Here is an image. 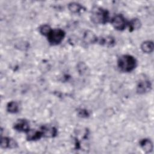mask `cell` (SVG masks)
<instances>
[{
	"label": "cell",
	"instance_id": "1",
	"mask_svg": "<svg viewBox=\"0 0 154 154\" xmlns=\"http://www.w3.org/2000/svg\"><path fill=\"white\" fill-rule=\"evenodd\" d=\"M117 66L122 72H130L136 67L137 60L132 55H123L119 58Z\"/></svg>",
	"mask_w": 154,
	"mask_h": 154
},
{
	"label": "cell",
	"instance_id": "2",
	"mask_svg": "<svg viewBox=\"0 0 154 154\" xmlns=\"http://www.w3.org/2000/svg\"><path fill=\"white\" fill-rule=\"evenodd\" d=\"M109 13L108 11L100 7L96 8L93 10L91 19V20L97 24H105L109 20Z\"/></svg>",
	"mask_w": 154,
	"mask_h": 154
},
{
	"label": "cell",
	"instance_id": "3",
	"mask_svg": "<svg viewBox=\"0 0 154 154\" xmlns=\"http://www.w3.org/2000/svg\"><path fill=\"white\" fill-rule=\"evenodd\" d=\"M65 37V32L61 29H52L48 35V40L52 45H57L60 44Z\"/></svg>",
	"mask_w": 154,
	"mask_h": 154
},
{
	"label": "cell",
	"instance_id": "4",
	"mask_svg": "<svg viewBox=\"0 0 154 154\" xmlns=\"http://www.w3.org/2000/svg\"><path fill=\"white\" fill-rule=\"evenodd\" d=\"M111 24L113 27L119 31H122L125 29L128 22L122 14H117L111 19Z\"/></svg>",
	"mask_w": 154,
	"mask_h": 154
},
{
	"label": "cell",
	"instance_id": "5",
	"mask_svg": "<svg viewBox=\"0 0 154 154\" xmlns=\"http://www.w3.org/2000/svg\"><path fill=\"white\" fill-rule=\"evenodd\" d=\"M14 129L19 132H28L29 131V123L27 120L24 119L19 120L14 126Z\"/></svg>",
	"mask_w": 154,
	"mask_h": 154
},
{
	"label": "cell",
	"instance_id": "6",
	"mask_svg": "<svg viewBox=\"0 0 154 154\" xmlns=\"http://www.w3.org/2000/svg\"><path fill=\"white\" fill-rule=\"evenodd\" d=\"M152 88V85L149 81H143L139 82L137 87V91L139 94H144L149 92Z\"/></svg>",
	"mask_w": 154,
	"mask_h": 154
},
{
	"label": "cell",
	"instance_id": "7",
	"mask_svg": "<svg viewBox=\"0 0 154 154\" xmlns=\"http://www.w3.org/2000/svg\"><path fill=\"white\" fill-rule=\"evenodd\" d=\"M17 146V143L13 140L8 137H2L1 140V147L4 149L16 148Z\"/></svg>",
	"mask_w": 154,
	"mask_h": 154
},
{
	"label": "cell",
	"instance_id": "8",
	"mask_svg": "<svg viewBox=\"0 0 154 154\" xmlns=\"http://www.w3.org/2000/svg\"><path fill=\"white\" fill-rule=\"evenodd\" d=\"M41 131L42 132L43 137H54L57 134V131L54 127L44 126L42 127Z\"/></svg>",
	"mask_w": 154,
	"mask_h": 154
},
{
	"label": "cell",
	"instance_id": "9",
	"mask_svg": "<svg viewBox=\"0 0 154 154\" xmlns=\"http://www.w3.org/2000/svg\"><path fill=\"white\" fill-rule=\"evenodd\" d=\"M85 43L87 44H93L98 41L97 36L91 31H87L84 34L83 37Z\"/></svg>",
	"mask_w": 154,
	"mask_h": 154
},
{
	"label": "cell",
	"instance_id": "10",
	"mask_svg": "<svg viewBox=\"0 0 154 154\" xmlns=\"http://www.w3.org/2000/svg\"><path fill=\"white\" fill-rule=\"evenodd\" d=\"M99 43L106 47H112L116 44V40L111 36H105L99 40Z\"/></svg>",
	"mask_w": 154,
	"mask_h": 154
},
{
	"label": "cell",
	"instance_id": "11",
	"mask_svg": "<svg viewBox=\"0 0 154 154\" xmlns=\"http://www.w3.org/2000/svg\"><path fill=\"white\" fill-rule=\"evenodd\" d=\"M42 137H43V135L41 131L29 130L27 132L26 138L29 141H34V140H38Z\"/></svg>",
	"mask_w": 154,
	"mask_h": 154
},
{
	"label": "cell",
	"instance_id": "12",
	"mask_svg": "<svg viewBox=\"0 0 154 154\" xmlns=\"http://www.w3.org/2000/svg\"><path fill=\"white\" fill-rule=\"evenodd\" d=\"M141 148L146 152H150L153 149V144L152 141L149 139L141 140L140 142Z\"/></svg>",
	"mask_w": 154,
	"mask_h": 154
},
{
	"label": "cell",
	"instance_id": "13",
	"mask_svg": "<svg viewBox=\"0 0 154 154\" xmlns=\"http://www.w3.org/2000/svg\"><path fill=\"white\" fill-rule=\"evenodd\" d=\"M141 49L145 53H151L153 51V43L151 41H146L141 44Z\"/></svg>",
	"mask_w": 154,
	"mask_h": 154
},
{
	"label": "cell",
	"instance_id": "14",
	"mask_svg": "<svg viewBox=\"0 0 154 154\" xmlns=\"http://www.w3.org/2000/svg\"><path fill=\"white\" fill-rule=\"evenodd\" d=\"M69 10L72 11V13H79L82 9V6L81 4L76 3V2H72L70 3L68 5Z\"/></svg>",
	"mask_w": 154,
	"mask_h": 154
},
{
	"label": "cell",
	"instance_id": "15",
	"mask_svg": "<svg viewBox=\"0 0 154 154\" xmlns=\"http://www.w3.org/2000/svg\"><path fill=\"white\" fill-rule=\"evenodd\" d=\"M141 25L140 21L138 19H134L130 22H128V25L129 28V31H132L140 28Z\"/></svg>",
	"mask_w": 154,
	"mask_h": 154
},
{
	"label": "cell",
	"instance_id": "16",
	"mask_svg": "<svg viewBox=\"0 0 154 154\" xmlns=\"http://www.w3.org/2000/svg\"><path fill=\"white\" fill-rule=\"evenodd\" d=\"M7 109L8 112L10 113H16L18 112V110H19L18 104L16 102L11 101L7 104Z\"/></svg>",
	"mask_w": 154,
	"mask_h": 154
},
{
	"label": "cell",
	"instance_id": "17",
	"mask_svg": "<svg viewBox=\"0 0 154 154\" xmlns=\"http://www.w3.org/2000/svg\"><path fill=\"white\" fill-rule=\"evenodd\" d=\"M52 29L51 27L48 25H43L40 26L39 28V31L40 32L45 36H48V35L49 34Z\"/></svg>",
	"mask_w": 154,
	"mask_h": 154
}]
</instances>
